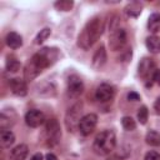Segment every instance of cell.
<instances>
[{
  "instance_id": "cell-1",
  "label": "cell",
  "mask_w": 160,
  "mask_h": 160,
  "mask_svg": "<svg viewBox=\"0 0 160 160\" xmlns=\"http://www.w3.org/2000/svg\"><path fill=\"white\" fill-rule=\"evenodd\" d=\"M104 20L100 16H95L86 22L84 29L78 36V46L82 50H89L102 35Z\"/></svg>"
},
{
  "instance_id": "cell-2",
  "label": "cell",
  "mask_w": 160,
  "mask_h": 160,
  "mask_svg": "<svg viewBox=\"0 0 160 160\" xmlns=\"http://www.w3.org/2000/svg\"><path fill=\"white\" fill-rule=\"evenodd\" d=\"M116 145V136L112 130L100 131L94 140L92 149L98 155H109Z\"/></svg>"
},
{
  "instance_id": "cell-3",
  "label": "cell",
  "mask_w": 160,
  "mask_h": 160,
  "mask_svg": "<svg viewBox=\"0 0 160 160\" xmlns=\"http://www.w3.org/2000/svg\"><path fill=\"white\" fill-rule=\"evenodd\" d=\"M81 111H82V104L81 101L74 104L71 108L68 109V112L65 115V125L69 131H74L75 129H79V122L81 120Z\"/></svg>"
},
{
  "instance_id": "cell-4",
  "label": "cell",
  "mask_w": 160,
  "mask_h": 160,
  "mask_svg": "<svg viewBox=\"0 0 160 160\" xmlns=\"http://www.w3.org/2000/svg\"><path fill=\"white\" fill-rule=\"evenodd\" d=\"M61 138V129L56 119H49L45 121V139L49 146H55Z\"/></svg>"
},
{
  "instance_id": "cell-5",
  "label": "cell",
  "mask_w": 160,
  "mask_h": 160,
  "mask_svg": "<svg viewBox=\"0 0 160 160\" xmlns=\"http://www.w3.org/2000/svg\"><path fill=\"white\" fill-rule=\"evenodd\" d=\"M125 44H126V31H125V29L119 28L118 30L110 32V35H109V46L112 51L121 50Z\"/></svg>"
},
{
  "instance_id": "cell-6",
  "label": "cell",
  "mask_w": 160,
  "mask_h": 160,
  "mask_svg": "<svg viewBox=\"0 0 160 160\" xmlns=\"http://www.w3.org/2000/svg\"><path fill=\"white\" fill-rule=\"evenodd\" d=\"M96 124H98V116L92 112L86 114L81 118V120L79 122V131L85 136L90 135L94 131V129L96 128Z\"/></svg>"
},
{
  "instance_id": "cell-7",
  "label": "cell",
  "mask_w": 160,
  "mask_h": 160,
  "mask_svg": "<svg viewBox=\"0 0 160 160\" xmlns=\"http://www.w3.org/2000/svg\"><path fill=\"white\" fill-rule=\"evenodd\" d=\"M114 95H115V89H114V86L110 85V84H106V82L100 84V85L98 86L96 91H95V98H96V100L100 101V102H106V101L112 100Z\"/></svg>"
},
{
  "instance_id": "cell-8",
  "label": "cell",
  "mask_w": 160,
  "mask_h": 160,
  "mask_svg": "<svg viewBox=\"0 0 160 160\" xmlns=\"http://www.w3.org/2000/svg\"><path fill=\"white\" fill-rule=\"evenodd\" d=\"M84 91V84L81 79L76 75H71L68 79V94L72 98H78Z\"/></svg>"
},
{
  "instance_id": "cell-9",
  "label": "cell",
  "mask_w": 160,
  "mask_h": 160,
  "mask_svg": "<svg viewBox=\"0 0 160 160\" xmlns=\"http://www.w3.org/2000/svg\"><path fill=\"white\" fill-rule=\"evenodd\" d=\"M45 121L44 114L38 109H31L25 114V122L30 128H38Z\"/></svg>"
},
{
  "instance_id": "cell-10",
  "label": "cell",
  "mask_w": 160,
  "mask_h": 160,
  "mask_svg": "<svg viewBox=\"0 0 160 160\" xmlns=\"http://www.w3.org/2000/svg\"><path fill=\"white\" fill-rule=\"evenodd\" d=\"M155 70H156L155 69V62L152 61V59L144 58V59L140 60L139 66H138V71H139V75L142 79H149L150 76H152Z\"/></svg>"
},
{
  "instance_id": "cell-11",
  "label": "cell",
  "mask_w": 160,
  "mask_h": 160,
  "mask_svg": "<svg viewBox=\"0 0 160 160\" xmlns=\"http://www.w3.org/2000/svg\"><path fill=\"white\" fill-rule=\"evenodd\" d=\"M9 86H10V90L14 95L16 96H25L28 94V86H26V82L20 79V78H14V79H10L9 81Z\"/></svg>"
},
{
  "instance_id": "cell-12",
  "label": "cell",
  "mask_w": 160,
  "mask_h": 160,
  "mask_svg": "<svg viewBox=\"0 0 160 160\" xmlns=\"http://www.w3.org/2000/svg\"><path fill=\"white\" fill-rule=\"evenodd\" d=\"M105 62H106V50H105V46L101 45L94 52L91 59V65L94 69H100L105 65Z\"/></svg>"
},
{
  "instance_id": "cell-13",
  "label": "cell",
  "mask_w": 160,
  "mask_h": 160,
  "mask_svg": "<svg viewBox=\"0 0 160 160\" xmlns=\"http://www.w3.org/2000/svg\"><path fill=\"white\" fill-rule=\"evenodd\" d=\"M28 154H29L28 145L20 144V145H16L14 149H11L9 158H10V160H25Z\"/></svg>"
},
{
  "instance_id": "cell-14",
  "label": "cell",
  "mask_w": 160,
  "mask_h": 160,
  "mask_svg": "<svg viewBox=\"0 0 160 160\" xmlns=\"http://www.w3.org/2000/svg\"><path fill=\"white\" fill-rule=\"evenodd\" d=\"M15 142V135L11 130H1L0 134V145L2 149L10 148Z\"/></svg>"
},
{
  "instance_id": "cell-15",
  "label": "cell",
  "mask_w": 160,
  "mask_h": 160,
  "mask_svg": "<svg viewBox=\"0 0 160 160\" xmlns=\"http://www.w3.org/2000/svg\"><path fill=\"white\" fill-rule=\"evenodd\" d=\"M5 41H6V45L9 48H11V49H19L22 45V38H21V35H19L18 32H14V31H11V32H9L6 35Z\"/></svg>"
},
{
  "instance_id": "cell-16",
  "label": "cell",
  "mask_w": 160,
  "mask_h": 160,
  "mask_svg": "<svg viewBox=\"0 0 160 160\" xmlns=\"http://www.w3.org/2000/svg\"><path fill=\"white\" fill-rule=\"evenodd\" d=\"M145 45L148 48V50L152 54H158L160 52V38L156 35H151L149 38H146L145 40Z\"/></svg>"
},
{
  "instance_id": "cell-17",
  "label": "cell",
  "mask_w": 160,
  "mask_h": 160,
  "mask_svg": "<svg viewBox=\"0 0 160 160\" xmlns=\"http://www.w3.org/2000/svg\"><path fill=\"white\" fill-rule=\"evenodd\" d=\"M148 29L151 32H158L160 31V14L159 12H154L149 16L148 19Z\"/></svg>"
},
{
  "instance_id": "cell-18",
  "label": "cell",
  "mask_w": 160,
  "mask_h": 160,
  "mask_svg": "<svg viewBox=\"0 0 160 160\" xmlns=\"http://www.w3.org/2000/svg\"><path fill=\"white\" fill-rule=\"evenodd\" d=\"M141 9H142V5H141L140 2H138V1H131V2H129V4L126 5L125 12H126V15L130 16V18H136V16L140 15Z\"/></svg>"
},
{
  "instance_id": "cell-19",
  "label": "cell",
  "mask_w": 160,
  "mask_h": 160,
  "mask_svg": "<svg viewBox=\"0 0 160 160\" xmlns=\"http://www.w3.org/2000/svg\"><path fill=\"white\" fill-rule=\"evenodd\" d=\"M145 141L150 146H159L160 145V134L155 130H149L145 135Z\"/></svg>"
},
{
  "instance_id": "cell-20",
  "label": "cell",
  "mask_w": 160,
  "mask_h": 160,
  "mask_svg": "<svg viewBox=\"0 0 160 160\" xmlns=\"http://www.w3.org/2000/svg\"><path fill=\"white\" fill-rule=\"evenodd\" d=\"M121 125L126 131H132L136 128V122L131 116H124L121 119Z\"/></svg>"
},
{
  "instance_id": "cell-21",
  "label": "cell",
  "mask_w": 160,
  "mask_h": 160,
  "mask_svg": "<svg viewBox=\"0 0 160 160\" xmlns=\"http://www.w3.org/2000/svg\"><path fill=\"white\" fill-rule=\"evenodd\" d=\"M54 6L60 11H69L74 6V1L71 0H60L54 4Z\"/></svg>"
},
{
  "instance_id": "cell-22",
  "label": "cell",
  "mask_w": 160,
  "mask_h": 160,
  "mask_svg": "<svg viewBox=\"0 0 160 160\" xmlns=\"http://www.w3.org/2000/svg\"><path fill=\"white\" fill-rule=\"evenodd\" d=\"M20 61L16 60L15 58H9L6 60V70L9 72H16L19 69H20Z\"/></svg>"
},
{
  "instance_id": "cell-23",
  "label": "cell",
  "mask_w": 160,
  "mask_h": 160,
  "mask_svg": "<svg viewBox=\"0 0 160 160\" xmlns=\"http://www.w3.org/2000/svg\"><path fill=\"white\" fill-rule=\"evenodd\" d=\"M50 34H51L50 28H44V29L40 30L39 34L36 35V38H35V42H36V44H41V42H44V41L50 36Z\"/></svg>"
},
{
  "instance_id": "cell-24",
  "label": "cell",
  "mask_w": 160,
  "mask_h": 160,
  "mask_svg": "<svg viewBox=\"0 0 160 160\" xmlns=\"http://www.w3.org/2000/svg\"><path fill=\"white\" fill-rule=\"evenodd\" d=\"M148 118H149V110H148V108L146 106H141L139 109V111H138V120H139V122L142 124V125H145L146 121H148Z\"/></svg>"
},
{
  "instance_id": "cell-25",
  "label": "cell",
  "mask_w": 160,
  "mask_h": 160,
  "mask_svg": "<svg viewBox=\"0 0 160 160\" xmlns=\"http://www.w3.org/2000/svg\"><path fill=\"white\" fill-rule=\"evenodd\" d=\"M120 26H119V16L118 15H114L110 20V24H109V31L112 32L115 30H118Z\"/></svg>"
},
{
  "instance_id": "cell-26",
  "label": "cell",
  "mask_w": 160,
  "mask_h": 160,
  "mask_svg": "<svg viewBox=\"0 0 160 160\" xmlns=\"http://www.w3.org/2000/svg\"><path fill=\"white\" fill-rule=\"evenodd\" d=\"M144 160H160V154L156 151H148L144 156Z\"/></svg>"
},
{
  "instance_id": "cell-27",
  "label": "cell",
  "mask_w": 160,
  "mask_h": 160,
  "mask_svg": "<svg viewBox=\"0 0 160 160\" xmlns=\"http://www.w3.org/2000/svg\"><path fill=\"white\" fill-rule=\"evenodd\" d=\"M128 99L130 101H138V100H140V95L138 92H135V91H130L128 94Z\"/></svg>"
},
{
  "instance_id": "cell-28",
  "label": "cell",
  "mask_w": 160,
  "mask_h": 160,
  "mask_svg": "<svg viewBox=\"0 0 160 160\" xmlns=\"http://www.w3.org/2000/svg\"><path fill=\"white\" fill-rule=\"evenodd\" d=\"M152 81L155 82V84H158V85H160V69H156L155 71H154V74H152Z\"/></svg>"
},
{
  "instance_id": "cell-29",
  "label": "cell",
  "mask_w": 160,
  "mask_h": 160,
  "mask_svg": "<svg viewBox=\"0 0 160 160\" xmlns=\"http://www.w3.org/2000/svg\"><path fill=\"white\" fill-rule=\"evenodd\" d=\"M154 109L156 110V112H158V114H160V98H158V99H156V101L154 102Z\"/></svg>"
},
{
  "instance_id": "cell-30",
  "label": "cell",
  "mask_w": 160,
  "mask_h": 160,
  "mask_svg": "<svg viewBox=\"0 0 160 160\" xmlns=\"http://www.w3.org/2000/svg\"><path fill=\"white\" fill-rule=\"evenodd\" d=\"M31 160H42V154L41 152H36L35 155H32Z\"/></svg>"
},
{
  "instance_id": "cell-31",
  "label": "cell",
  "mask_w": 160,
  "mask_h": 160,
  "mask_svg": "<svg viewBox=\"0 0 160 160\" xmlns=\"http://www.w3.org/2000/svg\"><path fill=\"white\" fill-rule=\"evenodd\" d=\"M45 159L46 160H58V158L54 155V154H51V152H49V154H46V156H45Z\"/></svg>"
}]
</instances>
